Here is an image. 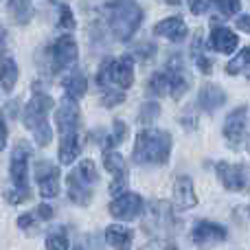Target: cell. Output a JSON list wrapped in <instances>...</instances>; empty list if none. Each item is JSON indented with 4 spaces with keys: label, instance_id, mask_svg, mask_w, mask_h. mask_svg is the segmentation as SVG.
I'll use <instances>...</instances> for the list:
<instances>
[{
    "label": "cell",
    "instance_id": "cell-3",
    "mask_svg": "<svg viewBox=\"0 0 250 250\" xmlns=\"http://www.w3.org/2000/svg\"><path fill=\"white\" fill-rule=\"evenodd\" d=\"M217 176L222 185L229 191H248L250 189V167L244 163L230 165V163H217Z\"/></svg>",
    "mask_w": 250,
    "mask_h": 250
},
{
    "label": "cell",
    "instance_id": "cell-2",
    "mask_svg": "<svg viewBox=\"0 0 250 250\" xmlns=\"http://www.w3.org/2000/svg\"><path fill=\"white\" fill-rule=\"evenodd\" d=\"M143 22V9L134 0H112L108 7V24L119 42H129Z\"/></svg>",
    "mask_w": 250,
    "mask_h": 250
},
{
    "label": "cell",
    "instance_id": "cell-8",
    "mask_svg": "<svg viewBox=\"0 0 250 250\" xmlns=\"http://www.w3.org/2000/svg\"><path fill=\"white\" fill-rule=\"evenodd\" d=\"M29 147L24 143L13 149V156H11V180L16 185V189H22V191H29Z\"/></svg>",
    "mask_w": 250,
    "mask_h": 250
},
{
    "label": "cell",
    "instance_id": "cell-21",
    "mask_svg": "<svg viewBox=\"0 0 250 250\" xmlns=\"http://www.w3.org/2000/svg\"><path fill=\"white\" fill-rule=\"evenodd\" d=\"M18 82V66L11 57H4L0 62V83H2L4 92H11Z\"/></svg>",
    "mask_w": 250,
    "mask_h": 250
},
{
    "label": "cell",
    "instance_id": "cell-19",
    "mask_svg": "<svg viewBox=\"0 0 250 250\" xmlns=\"http://www.w3.org/2000/svg\"><path fill=\"white\" fill-rule=\"evenodd\" d=\"M132 237H134L132 230H129L127 226H121V224H112V226H108V230H105V242L117 250H129Z\"/></svg>",
    "mask_w": 250,
    "mask_h": 250
},
{
    "label": "cell",
    "instance_id": "cell-9",
    "mask_svg": "<svg viewBox=\"0 0 250 250\" xmlns=\"http://www.w3.org/2000/svg\"><path fill=\"white\" fill-rule=\"evenodd\" d=\"M75 60H77V42L73 35H62L53 44V68H68L70 64H75Z\"/></svg>",
    "mask_w": 250,
    "mask_h": 250
},
{
    "label": "cell",
    "instance_id": "cell-43",
    "mask_svg": "<svg viewBox=\"0 0 250 250\" xmlns=\"http://www.w3.org/2000/svg\"><path fill=\"white\" fill-rule=\"evenodd\" d=\"M167 2H171V4H180V0H167Z\"/></svg>",
    "mask_w": 250,
    "mask_h": 250
},
{
    "label": "cell",
    "instance_id": "cell-36",
    "mask_svg": "<svg viewBox=\"0 0 250 250\" xmlns=\"http://www.w3.org/2000/svg\"><path fill=\"white\" fill-rule=\"evenodd\" d=\"M134 53H136V55H141L143 60H149V57H154V53H156V46H154V44H147V42H143L141 46H138V48H136V51H134Z\"/></svg>",
    "mask_w": 250,
    "mask_h": 250
},
{
    "label": "cell",
    "instance_id": "cell-38",
    "mask_svg": "<svg viewBox=\"0 0 250 250\" xmlns=\"http://www.w3.org/2000/svg\"><path fill=\"white\" fill-rule=\"evenodd\" d=\"M191 7V11L195 13V16H200V13H204V9H207V0H187Z\"/></svg>",
    "mask_w": 250,
    "mask_h": 250
},
{
    "label": "cell",
    "instance_id": "cell-37",
    "mask_svg": "<svg viewBox=\"0 0 250 250\" xmlns=\"http://www.w3.org/2000/svg\"><path fill=\"white\" fill-rule=\"evenodd\" d=\"M29 198V191H22V189H13V191H7V200L11 204H18L22 202V200Z\"/></svg>",
    "mask_w": 250,
    "mask_h": 250
},
{
    "label": "cell",
    "instance_id": "cell-34",
    "mask_svg": "<svg viewBox=\"0 0 250 250\" xmlns=\"http://www.w3.org/2000/svg\"><path fill=\"white\" fill-rule=\"evenodd\" d=\"M104 105L105 108H112V105H119L125 101V92L117 90V88H110V90H104Z\"/></svg>",
    "mask_w": 250,
    "mask_h": 250
},
{
    "label": "cell",
    "instance_id": "cell-15",
    "mask_svg": "<svg viewBox=\"0 0 250 250\" xmlns=\"http://www.w3.org/2000/svg\"><path fill=\"white\" fill-rule=\"evenodd\" d=\"M208 46L217 53H233L239 46V38L226 26H215L211 38H208Z\"/></svg>",
    "mask_w": 250,
    "mask_h": 250
},
{
    "label": "cell",
    "instance_id": "cell-29",
    "mask_svg": "<svg viewBox=\"0 0 250 250\" xmlns=\"http://www.w3.org/2000/svg\"><path fill=\"white\" fill-rule=\"evenodd\" d=\"M125 134H127V127H125L123 121H114L112 125V134H110L108 138H105V145L108 147H117L121 145V143L125 141Z\"/></svg>",
    "mask_w": 250,
    "mask_h": 250
},
{
    "label": "cell",
    "instance_id": "cell-14",
    "mask_svg": "<svg viewBox=\"0 0 250 250\" xmlns=\"http://www.w3.org/2000/svg\"><path fill=\"white\" fill-rule=\"evenodd\" d=\"M154 33L160 38H167L169 42H182L187 38V24L182 18H167L154 26Z\"/></svg>",
    "mask_w": 250,
    "mask_h": 250
},
{
    "label": "cell",
    "instance_id": "cell-28",
    "mask_svg": "<svg viewBox=\"0 0 250 250\" xmlns=\"http://www.w3.org/2000/svg\"><path fill=\"white\" fill-rule=\"evenodd\" d=\"M211 4L222 13L224 18H230L242 9V0H211Z\"/></svg>",
    "mask_w": 250,
    "mask_h": 250
},
{
    "label": "cell",
    "instance_id": "cell-10",
    "mask_svg": "<svg viewBox=\"0 0 250 250\" xmlns=\"http://www.w3.org/2000/svg\"><path fill=\"white\" fill-rule=\"evenodd\" d=\"M53 108V99L48 95H35L33 99L26 104L24 114H22V121L26 127H38L40 123L46 121V112Z\"/></svg>",
    "mask_w": 250,
    "mask_h": 250
},
{
    "label": "cell",
    "instance_id": "cell-12",
    "mask_svg": "<svg viewBox=\"0 0 250 250\" xmlns=\"http://www.w3.org/2000/svg\"><path fill=\"white\" fill-rule=\"evenodd\" d=\"M167 77H169V83H171V92L169 95L173 99H180L191 86V77L185 73L180 64V57H173V60L167 62Z\"/></svg>",
    "mask_w": 250,
    "mask_h": 250
},
{
    "label": "cell",
    "instance_id": "cell-13",
    "mask_svg": "<svg viewBox=\"0 0 250 250\" xmlns=\"http://www.w3.org/2000/svg\"><path fill=\"white\" fill-rule=\"evenodd\" d=\"M55 121L57 127H60L62 134H68V132H77V125H79V108H77V101H62V105L57 108L55 112Z\"/></svg>",
    "mask_w": 250,
    "mask_h": 250
},
{
    "label": "cell",
    "instance_id": "cell-40",
    "mask_svg": "<svg viewBox=\"0 0 250 250\" xmlns=\"http://www.w3.org/2000/svg\"><path fill=\"white\" fill-rule=\"evenodd\" d=\"M31 224H33V215H29V213L18 217V226H20V229H29Z\"/></svg>",
    "mask_w": 250,
    "mask_h": 250
},
{
    "label": "cell",
    "instance_id": "cell-4",
    "mask_svg": "<svg viewBox=\"0 0 250 250\" xmlns=\"http://www.w3.org/2000/svg\"><path fill=\"white\" fill-rule=\"evenodd\" d=\"M35 180L42 198H55L60 193V169L48 160H40L35 165Z\"/></svg>",
    "mask_w": 250,
    "mask_h": 250
},
{
    "label": "cell",
    "instance_id": "cell-6",
    "mask_svg": "<svg viewBox=\"0 0 250 250\" xmlns=\"http://www.w3.org/2000/svg\"><path fill=\"white\" fill-rule=\"evenodd\" d=\"M110 83L112 88L119 86V90H127L134 83V57L123 55L119 60L110 57Z\"/></svg>",
    "mask_w": 250,
    "mask_h": 250
},
{
    "label": "cell",
    "instance_id": "cell-39",
    "mask_svg": "<svg viewBox=\"0 0 250 250\" xmlns=\"http://www.w3.org/2000/svg\"><path fill=\"white\" fill-rule=\"evenodd\" d=\"M38 215L42 217V220H51V217H53V208L48 207V204H40V207H38Z\"/></svg>",
    "mask_w": 250,
    "mask_h": 250
},
{
    "label": "cell",
    "instance_id": "cell-31",
    "mask_svg": "<svg viewBox=\"0 0 250 250\" xmlns=\"http://www.w3.org/2000/svg\"><path fill=\"white\" fill-rule=\"evenodd\" d=\"M158 114H160V105L156 104V101H147V104L141 108L138 121L141 123H151L154 119H158Z\"/></svg>",
    "mask_w": 250,
    "mask_h": 250
},
{
    "label": "cell",
    "instance_id": "cell-26",
    "mask_svg": "<svg viewBox=\"0 0 250 250\" xmlns=\"http://www.w3.org/2000/svg\"><path fill=\"white\" fill-rule=\"evenodd\" d=\"M149 90L158 97H165L171 92V83H169L167 73H156L149 77Z\"/></svg>",
    "mask_w": 250,
    "mask_h": 250
},
{
    "label": "cell",
    "instance_id": "cell-11",
    "mask_svg": "<svg viewBox=\"0 0 250 250\" xmlns=\"http://www.w3.org/2000/svg\"><path fill=\"white\" fill-rule=\"evenodd\" d=\"M191 239H193L198 246L220 244L226 239V229L222 224H215V222H198L193 233H191Z\"/></svg>",
    "mask_w": 250,
    "mask_h": 250
},
{
    "label": "cell",
    "instance_id": "cell-33",
    "mask_svg": "<svg viewBox=\"0 0 250 250\" xmlns=\"http://www.w3.org/2000/svg\"><path fill=\"white\" fill-rule=\"evenodd\" d=\"M46 250H68V237H66V233H53V235H48Z\"/></svg>",
    "mask_w": 250,
    "mask_h": 250
},
{
    "label": "cell",
    "instance_id": "cell-32",
    "mask_svg": "<svg viewBox=\"0 0 250 250\" xmlns=\"http://www.w3.org/2000/svg\"><path fill=\"white\" fill-rule=\"evenodd\" d=\"M33 134H35V143H38L40 147H46L53 138V132H51V127H48L46 121L40 123L38 127H33Z\"/></svg>",
    "mask_w": 250,
    "mask_h": 250
},
{
    "label": "cell",
    "instance_id": "cell-35",
    "mask_svg": "<svg viewBox=\"0 0 250 250\" xmlns=\"http://www.w3.org/2000/svg\"><path fill=\"white\" fill-rule=\"evenodd\" d=\"M60 26L62 29H75V18L68 4H62L60 9Z\"/></svg>",
    "mask_w": 250,
    "mask_h": 250
},
{
    "label": "cell",
    "instance_id": "cell-42",
    "mask_svg": "<svg viewBox=\"0 0 250 250\" xmlns=\"http://www.w3.org/2000/svg\"><path fill=\"white\" fill-rule=\"evenodd\" d=\"M237 26H239L242 31H246V33H250V16L237 18Z\"/></svg>",
    "mask_w": 250,
    "mask_h": 250
},
{
    "label": "cell",
    "instance_id": "cell-41",
    "mask_svg": "<svg viewBox=\"0 0 250 250\" xmlns=\"http://www.w3.org/2000/svg\"><path fill=\"white\" fill-rule=\"evenodd\" d=\"M4 145H7V125L0 119V151L4 149Z\"/></svg>",
    "mask_w": 250,
    "mask_h": 250
},
{
    "label": "cell",
    "instance_id": "cell-18",
    "mask_svg": "<svg viewBox=\"0 0 250 250\" xmlns=\"http://www.w3.org/2000/svg\"><path fill=\"white\" fill-rule=\"evenodd\" d=\"M66 185H68V195H70V200H73L75 204H79V207H88V204H90V200H92V189L90 187L92 185L83 182L75 171L68 176Z\"/></svg>",
    "mask_w": 250,
    "mask_h": 250
},
{
    "label": "cell",
    "instance_id": "cell-30",
    "mask_svg": "<svg viewBox=\"0 0 250 250\" xmlns=\"http://www.w3.org/2000/svg\"><path fill=\"white\" fill-rule=\"evenodd\" d=\"M193 57H195V64H198V68L202 70L204 75H211L213 73V62L200 53V35L195 38V42H193Z\"/></svg>",
    "mask_w": 250,
    "mask_h": 250
},
{
    "label": "cell",
    "instance_id": "cell-7",
    "mask_svg": "<svg viewBox=\"0 0 250 250\" xmlns=\"http://www.w3.org/2000/svg\"><path fill=\"white\" fill-rule=\"evenodd\" d=\"M143 213V198L138 193H123L110 204V215L117 220L129 222Z\"/></svg>",
    "mask_w": 250,
    "mask_h": 250
},
{
    "label": "cell",
    "instance_id": "cell-23",
    "mask_svg": "<svg viewBox=\"0 0 250 250\" xmlns=\"http://www.w3.org/2000/svg\"><path fill=\"white\" fill-rule=\"evenodd\" d=\"M64 88H66V95H68L70 101H77L86 95L88 90V83H86V77L82 73H73L68 79L64 82Z\"/></svg>",
    "mask_w": 250,
    "mask_h": 250
},
{
    "label": "cell",
    "instance_id": "cell-27",
    "mask_svg": "<svg viewBox=\"0 0 250 250\" xmlns=\"http://www.w3.org/2000/svg\"><path fill=\"white\" fill-rule=\"evenodd\" d=\"M75 173H77L83 182H88V185H95V182L99 180V173H97V167L92 160H82V165L75 169Z\"/></svg>",
    "mask_w": 250,
    "mask_h": 250
},
{
    "label": "cell",
    "instance_id": "cell-16",
    "mask_svg": "<svg viewBox=\"0 0 250 250\" xmlns=\"http://www.w3.org/2000/svg\"><path fill=\"white\" fill-rule=\"evenodd\" d=\"M173 200L180 208H193L198 204V198H195L193 191V182H191L189 176H178L176 185H173Z\"/></svg>",
    "mask_w": 250,
    "mask_h": 250
},
{
    "label": "cell",
    "instance_id": "cell-1",
    "mask_svg": "<svg viewBox=\"0 0 250 250\" xmlns=\"http://www.w3.org/2000/svg\"><path fill=\"white\" fill-rule=\"evenodd\" d=\"M171 154V136L165 129L147 127L136 134L134 141V163L138 165H165Z\"/></svg>",
    "mask_w": 250,
    "mask_h": 250
},
{
    "label": "cell",
    "instance_id": "cell-20",
    "mask_svg": "<svg viewBox=\"0 0 250 250\" xmlns=\"http://www.w3.org/2000/svg\"><path fill=\"white\" fill-rule=\"evenodd\" d=\"M77 156H79V136H77V132L62 134L60 163L62 165H70V163H75V158H77Z\"/></svg>",
    "mask_w": 250,
    "mask_h": 250
},
{
    "label": "cell",
    "instance_id": "cell-17",
    "mask_svg": "<svg viewBox=\"0 0 250 250\" xmlns=\"http://www.w3.org/2000/svg\"><path fill=\"white\" fill-rule=\"evenodd\" d=\"M198 101H200V108H204L207 112H215L217 108H222L226 104V92L220 86H215V83H207V86L200 88Z\"/></svg>",
    "mask_w": 250,
    "mask_h": 250
},
{
    "label": "cell",
    "instance_id": "cell-44",
    "mask_svg": "<svg viewBox=\"0 0 250 250\" xmlns=\"http://www.w3.org/2000/svg\"><path fill=\"white\" fill-rule=\"evenodd\" d=\"M143 250H156V248H151V246H147V248H143Z\"/></svg>",
    "mask_w": 250,
    "mask_h": 250
},
{
    "label": "cell",
    "instance_id": "cell-25",
    "mask_svg": "<svg viewBox=\"0 0 250 250\" xmlns=\"http://www.w3.org/2000/svg\"><path fill=\"white\" fill-rule=\"evenodd\" d=\"M104 167L108 169L110 173H114L117 178H127V171H125V160L121 154H117V151L108 149L104 154Z\"/></svg>",
    "mask_w": 250,
    "mask_h": 250
},
{
    "label": "cell",
    "instance_id": "cell-5",
    "mask_svg": "<svg viewBox=\"0 0 250 250\" xmlns=\"http://www.w3.org/2000/svg\"><path fill=\"white\" fill-rule=\"evenodd\" d=\"M246 119H248V108H235L233 112L226 117L224 121V138L230 147H237L239 143L246 138Z\"/></svg>",
    "mask_w": 250,
    "mask_h": 250
},
{
    "label": "cell",
    "instance_id": "cell-45",
    "mask_svg": "<svg viewBox=\"0 0 250 250\" xmlns=\"http://www.w3.org/2000/svg\"><path fill=\"white\" fill-rule=\"evenodd\" d=\"M246 147H248V151H250V138H248V145Z\"/></svg>",
    "mask_w": 250,
    "mask_h": 250
},
{
    "label": "cell",
    "instance_id": "cell-24",
    "mask_svg": "<svg viewBox=\"0 0 250 250\" xmlns=\"http://www.w3.org/2000/svg\"><path fill=\"white\" fill-rule=\"evenodd\" d=\"M226 73L229 75H239V73H246V77L250 79V46L248 48H242L237 57L226 64Z\"/></svg>",
    "mask_w": 250,
    "mask_h": 250
},
{
    "label": "cell",
    "instance_id": "cell-22",
    "mask_svg": "<svg viewBox=\"0 0 250 250\" xmlns=\"http://www.w3.org/2000/svg\"><path fill=\"white\" fill-rule=\"evenodd\" d=\"M9 13H11L13 22L26 24L33 16V4H31V0H9Z\"/></svg>",
    "mask_w": 250,
    "mask_h": 250
},
{
    "label": "cell",
    "instance_id": "cell-46",
    "mask_svg": "<svg viewBox=\"0 0 250 250\" xmlns=\"http://www.w3.org/2000/svg\"><path fill=\"white\" fill-rule=\"evenodd\" d=\"M75 250H83V248H82V246H77V248H75Z\"/></svg>",
    "mask_w": 250,
    "mask_h": 250
}]
</instances>
